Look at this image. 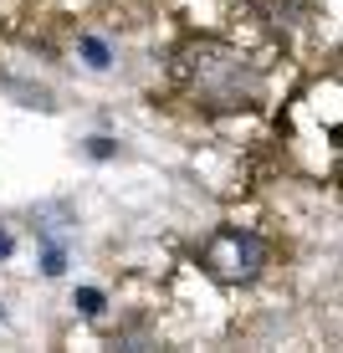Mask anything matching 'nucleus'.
Instances as JSON below:
<instances>
[{
	"label": "nucleus",
	"instance_id": "5",
	"mask_svg": "<svg viewBox=\"0 0 343 353\" xmlns=\"http://www.w3.org/2000/svg\"><path fill=\"white\" fill-rule=\"evenodd\" d=\"M77 307L88 312V318H97V312H103V292H97V287H82V292H77Z\"/></svg>",
	"mask_w": 343,
	"mask_h": 353
},
{
	"label": "nucleus",
	"instance_id": "6",
	"mask_svg": "<svg viewBox=\"0 0 343 353\" xmlns=\"http://www.w3.org/2000/svg\"><path fill=\"white\" fill-rule=\"evenodd\" d=\"M113 149H118L113 139H88V154H92V159H113Z\"/></svg>",
	"mask_w": 343,
	"mask_h": 353
},
{
	"label": "nucleus",
	"instance_id": "4",
	"mask_svg": "<svg viewBox=\"0 0 343 353\" xmlns=\"http://www.w3.org/2000/svg\"><path fill=\"white\" fill-rule=\"evenodd\" d=\"M41 272H46V276H62V272H67V251L57 246V241L46 246V256H41Z\"/></svg>",
	"mask_w": 343,
	"mask_h": 353
},
{
	"label": "nucleus",
	"instance_id": "3",
	"mask_svg": "<svg viewBox=\"0 0 343 353\" xmlns=\"http://www.w3.org/2000/svg\"><path fill=\"white\" fill-rule=\"evenodd\" d=\"M82 57H88V67H113V52H108V41H97V36H82Z\"/></svg>",
	"mask_w": 343,
	"mask_h": 353
},
{
	"label": "nucleus",
	"instance_id": "2",
	"mask_svg": "<svg viewBox=\"0 0 343 353\" xmlns=\"http://www.w3.org/2000/svg\"><path fill=\"white\" fill-rule=\"evenodd\" d=\"M200 261H205V272H210L215 282H251L266 266V241L251 236V230H241V225H220L215 236L205 241Z\"/></svg>",
	"mask_w": 343,
	"mask_h": 353
},
{
	"label": "nucleus",
	"instance_id": "8",
	"mask_svg": "<svg viewBox=\"0 0 343 353\" xmlns=\"http://www.w3.org/2000/svg\"><path fill=\"white\" fill-rule=\"evenodd\" d=\"M0 318H6V312H0Z\"/></svg>",
	"mask_w": 343,
	"mask_h": 353
},
{
	"label": "nucleus",
	"instance_id": "1",
	"mask_svg": "<svg viewBox=\"0 0 343 353\" xmlns=\"http://www.w3.org/2000/svg\"><path fill=\"white\" fill-rule=\"evenodd\" d=\"M210 62L195 67V88H200L205 103L215 108H251L256 103V72L246 67V57L220 52V46H205Z\"/></svg>",
	"mask_w": 343,
	"mask_h": 353
},
{
	"label": "nucleus",
	"instance_id": "7",
	"mask_svg": "<svg viewBox=\"0 0 343 353\" xmlns=\"http://www.w3.org/2000/svg\"><path fill=\"white\" fill-rule=\"evenodd\" d=\"M10 251H16V241H10V236H6V230H0V261H6V256H10Z\"/></svg>",
	"mask_w": 343,
	"mask_h": 353
}]
</instances>
